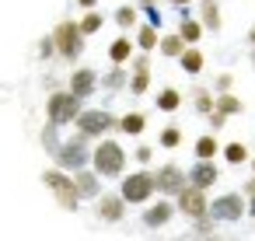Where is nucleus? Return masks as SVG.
Listing matches in <instances>:
<instances>
[{"label":"nucleus","instance_id":"1","mask_svg":"<svg viewBox=\"0 0 255 241\" xmlns=\"http://www.w3.org/2000/svg\"><path fill=\"white\" fill-rule=\"evenodd\" d=\"M91 168L98 178H119L126 171V150L116 140H98L91 150Z\"/></svg>","mask_w":255,"mask_h":241},{"label":"nucleus","instance_id":"2","mask_svg":"<svg viewBox=\"0 0 255 241\" xmlns=\"http://www.w3.org/2000/svg\"><path fill=\"white\" fill-rule=\"evenodd\" d=\"M53 42H56V56L63 63H77L81 53H84V35H81V28H77L74 18H63L53 28Z\"/></svg>","mask_w":255,"mask_h":241},{"label":"nucleus","instance_id":"3","mask_svg":"<svg viewBox=\"0 0 255 241\" xmlns=\"http://www.w3.org/2000/svg\"><path fill=\"white\" fill-rule=\"evenodd\" d=\"M81 112H84V109H81V98H74L70 91H53V95L46 98V119H49L53 126H67V122H74Z\"/></svg>","mask_w":255,"mask_h":241},{"label":"nucleus","instance_id":"4","mask_svg":"<svg viewBox=\"0 0 255 241\" xmlns=\"http://www.w3.org/2000/svg\"><path fill=\"white\" fill-rule=\"evenodd\" d=\"M74 126H77V133L81 136H88V140H102L109 129H119V119L112 116V112H105V109H84L77 119H74Z\"/></svg>","mask_w":255,"mask_h":241},{"label":"nucleus","instance_id":"5","mask_svg":"<svg viewBox=\"0 0 255 241\" xmlns=\"http://www.w3.org/2000/svg\"><path fill=\"white\" fill-rule=\"evenodd\" d=\"M42 182L53 189V196H56V203H60L63 210H77L81 196H77V185H74V178H70L63 168H53V171H46V175H42Z\"/></svg>","mask_w":255,"mask_h":241},{"label":"nucleus","instance_id":"6","mask_svg":"<svg viewBox=\"0 0 255 241\" xmlns=\"http://www.w3.org/2000/svg\"><path fill=\"white\" fill-rule=\"evenodd\" d=\"M84 140H88V136L77 133L74 140H67V143L56 147L53 157H56V164H60L63 171H84V164L91 161V150H84Z\"/></svg>","mask_w":255,"mask_h":241},{"label":"nucleus","instance_id":"7","mask_svg":"<svg viewBox=\"0 0 255 241\" xmlns=\"http://www.w3.org/2000/svg\"><path fill=\"white\" fill-rule=\"evenodd\" d=\"M157 192V182H154V171H133L129 178H123V203H147L150 196Z\"/></svg>","mask_w":255,"mask_h":241},{"label":"nucleus","instance_id":"8","mask_svg":"<svg viewBox=\"0 0 255 241\" xmlns=\"http://www.w3.org/2000/svg\"><path fill=\"white\" fill-rule=\"evenodd\" d=\"M175 210H182L185 217L192 220H206L210 217V203H206V189H196V185H185L178 196H175Z\"/></svg>","mask_w":255,"mask_h":241},{"label":"nucleus","instance_id":"9","mask_svg":"<svg viewBox=\"0 0 255 241\" xmlns=\"http://www.w3.org/2000/svg\"><path fill=\"white\" fill-rule=\"evenodd\" d=\"M67 91L74 95V98H91L95 91H98V70H91V67H74L70 70V81H67Z\"/></svg>","mask_w":255,"mask_h":241},{"label":"nucleus","instance_id":"10","mask_svg":"<svg viewBox=\"0 0 255 241\" xmlns=\"http://www.w3.org/2000/svg\"><path fill=\"white\" fill-rule=\"evenodd\" d=\"M154 182H157V192H164V196H178V192L189 185V175H185L178 164H161L157 175H154Z\"/></svg>","mask_w":255,"mask_h":241},{"label":"nucleus","instance_id":"11","mask_svg":"<svg viewBox=\"0 0 255 241\" xmlns=\"http://www.w3.org/2000/svg\"><path fill=\"white\" fill-rule=\"evenodd\" d=\"M241 213H245V199L238 192H227V196H220V199L210 203V217L213 220H238Z\"/></svg>","mask_w":255,"mask_h":241},{"label":"nucleus","instance_id":"12","mask_svg":"<svg viewBox=\"0 0 255 241\" xmlns=\"http://www.w3.org/2000/svg\"><path fill=\"white\" fill-rule=\"evenodd\" d=\"M217 178H220V171H217L213 161H196L189 168V185H196V189H210Z\"/></svg>","mask_w":255,"mask_h":241},{"label":"nucleus","instance_id":"13","mask_svg":"<svg viewBox=\"0 0 255 241\" xmlns=\"http://www.w3.org/2000/svg\"><path fill=\"white\" fill-rule=\"evenodd\" d=\"M203 25H199V18H192L189 14V7H182V21H178V35H182V42L185 46H196L199 39H203Z\"/></svg>","mask_w":255,"mask_h":241},{"label":"nucleus","instance_id":"14","mask_svg":"<svg viewBox=\"0 0 255 241\" xmlns=\"http://www.w3.org/2000/svg\"><path fill=\"white\" fill-rule=\"evenodd\" d=\"M133 49H136V42H133L129 35L112 39V46H109V60H112V67H126V63L133 60Z\"/></svg>","mask_w":255,"mask_h":241},{"label":"nucleus","instance_id":"15","mask_svg":"<svg viewBox=\"0 0 255 241\" xmlns=\"http://www.w3.org/2000/svg\"><path fill=\"white\" fill-rule=\"evenodd\" d=\"M123 213H126L123 196H102V199H98V217H102V220L116 224V220H123Z\"/></svg>","mask_w":255,"mask_h":241},{"label":"nucleus","instance_id":"16","mask_svg":"<svg viewBox=\"0 0 255 241\" xmlns=\"http://www.w3.org/2000/svg\"><path fill=\"white\" fill-rule=\"evenodd\" d=\"M171 213H175V203H168V199H157V206H147V213H143V224H147V227H164V224L171 220Z\"/></svg>","mask_w":255,"mask_h":241},{"label":"nucleus","instance_id":"17","mask_svg":"<svg viewBox=\"0 0 255 241\" xmlns=\"http://www.w3.org/2000/svg\"><path fill=\"white\" fill-rule=\"evenodd\" d=\"M178 67H182L185 74H192V77H196V74L206 67V56H203V49H199V46H185V53L178 56Z\"/></svg>","mask_w":255,"mask_h":241},{"label":"nucleus","instance_id":"18","mask_svg":"<svg viewBox=\"0 0 255 241\" xmlns=\"http://www.w3.org/2000/svg\"><path fill=\"white\" fill-rule=\"evenodd\" d=\"M133 42H136V49H140V53H154V49H157V42H161V35H157V28L147 21V25H140V28H136V39H133Z\"/></svg>","mask_w":255,"mask_h":241},{"label":"nucleus","instance_id":"19","mask_svg":"<svg viewBox=\"0 0 255 241\" xmlns=\"http://www.w3.org/2000/svg\"><path fill=\"white\" fill-rule=\"evenodd\" d=\"M157 53L161 56H168V60H178L182 53H185V42H182V35L175 32V35H161V42H157Z\"/></svg>","mask_w":255,"mask_h":241},{"label":"nucleus","instance_id":"20","mask_svg":"<svg viewBox=\"0 0 255 241\" xmlns=\"http://www.w3.org/2000/svg\"><path fill=\"white\" fill-rule=\"evenodd\" d=\"M119 129H123L126 136H140V133L147 129V116H143V112H126V116L119 119Z\"/></svg>","mask_w":255,"mask_h":241},{"label":"nucleus","instance_id":"21","mask_svg":"<svg viewBox=\"0 0 255 241\" xmlns=\"http://www.w3.org/2000/svg\"><path fill=\"white\" fill-rule=\"evenodd\" d=\"M102 25H105V18H102V11L95 7V11H84V18L77 21V28H81V35L88 39V35H98L102 32Z\"/></svg>","mask_w":255,"mask_h":241},{"label":"nucleus","instance_id":"22","mask_svg":"<svg viewBox=\"0 0 255 241\" xmlns=\"http://www.w3.org/2000/svg\"><path fill=\"white\" fill-rule=\"evenodd\" d=\"M98 84H102V88H109V91H123V88H129L126 67H112L105 77H98Z\"/></svg>","mask_w":255,"mask_h":241},{"label":"nucleus","instance_id":"23","mask_svg":"<svg viewBox=\"0 0 255 241\" xmlns=\"http://www.w3.org/2000/svg\"><path fill=\"white\" fill-rule=\"evenodd\" d=\"M154 102H157V112H168V116L182 109V95H178L175 88H164V91H157V98H154Z\"/></svg>","mask_w":255,"mask_h":241},{"label":"nucleus","instance_id":"24","mask_svg":"<svg viewBox=\"0 0 255 241\" xmlns=\"http://www.w3.org/2000/svg\"><path fill=\"white\" fill-rule=\"evenodd\" d=\"M213 109H217V112H224V116L231 119V116H241V112H245V102H241L238 95H231V91H227V95H217V105H213Z\"/></svg>","mask_w":255,"mask_h":241},{"label":"nucleus","instance_id":"25","mask_svg":"<svg viewBox=\"0 0 255 241\" xmlns=\"http://www.w3.org/2000/svg\"><path fill=\"white\" fill-rule=\"evenodd\" d=\"M217 154H220V143H217L213 133H206V136L196 140V161H213Z\"/></svg>","mask_w":255,"mask_h":241},{"label":"nucleus","instance_id":"26","mask_svg":"<svg viewBox=\"0 0 255 241\" xmlns=\"http://www.w3.org/2000/svg\"><path fill=\"white\" fill-rule=\"evenodd\" d=\"M77 196H98V175L95 171H74Z\"/></svg>","mask_w":255,"mask_h":241},{"label":"nucleus","instance_id":"27","mask_svg":"<svg viewBox=\"0 0 255 241\" xmlns=\"http://www.w3.org/2000/svg\"><path fill=\"white\" fill-rule=\"evenodd\" d=\"M192 105H196V112H199V116H210V112H213V105H217V91L196 88V91H192Z\"/></svg>","mask_w":255,"mask_h":241},{"label":"nucleus","instance_id":"28","mask_svg":"<svg viewBox=\"0 0 255 241\" xmlns=\"http://www.w3.org/2000/svg\"><path fill=\"white\" fill-rule=\"evenodd\" d=\"M199 25L210 28V32H220V7H217V0L199 7Z\"/></svg>","mask_w":255,"mask_h":241},{"label":"nucleus","instance_id":"29","mask_svg":"<svg viewBox=\"0 0 255 241\" xmlns=\"http://www.w3.org/2000/svg\"><path fill=\"white\" fill-rule=\"evenodd\" d=\"M133 98H140V95H147L150 91V70H133V77H129V88H126Z\"/></svg>","mask_w":255,"mask_h":241},{"label":"nucleus","instance_id":"30","mask_svg":"<svg viewBox=\"0 0 255 241\" xmlns=\"http://www.w3.org/2000/svg\"><path fill=\"white\" fill-rule=\"evenodd\" d=\"M220 154H224V161H227V164H245V161H248V147H245L241 140H234V143L220 147Z\"/></svg>","mask_w":255,"mask_h":241},{"label":"nucleus","instance_id":"31","mask_svg":"<svg viewBox=\"0 0 255 241\" xmlns=\"http://www.w3.org/2000/svg\"><path fill=\"white\" fill-rule=\"evenodd\" d=\"M116 25H119L123 32H129V28H136V7H129V4H123V7H116Z\"/></svg>","mask_w":255,"mask_h":241},{"label":"nucleus","instance_id":"32","mask_svg":"<svg viewBox=\"0 0 255 241\" xmlns=\"http://www.w3.org/2000/svg\"><path fill=\"white\" fill-rule=\"evenodd\" d=\"M157 143H161L164 150H175V147L182 143V129H178V126H164L161 136H157Z\"/></svg>","mask_w":255,"mask_h":241},{"label":"nucleus","instance_id":"33","mask_svg":"<svg viewBox=\"0 0 255 241\" xmlns=\"http://www.w3.org/2000/svg\"><path fill=\"white\" fill-rule=\"evenodd\" d=\"M56 129H60V126H53V122H46V129H42V147H46L49 154H56V147H60V140H56Z\"/></svg>","mask_w":255,"mask_h":241},{"label":"nucleus","instance_id":"34","mask_svg":"<svg viewBox=\"0 0 255 241\" xmlns=\"http://www.w3.org/2000/svg\"><path fill=\"white\" fill-rule=\"evenodd\" d=\"M39 56H42V60H49V56H56V42H53V35H46V39H39Z\"/></svg>","mask_w":255,"mask_h":241},{"label":"nucleus","instance_id":"35","mask_svg":"<svg viewBox=\"0 0 255 241\" xmlns=\"http://www.w3.org/2000/svg\"><path fill=\"white\" fill-rule=\"evenodd\" d=\"M129 70H150V56H147V53H133Z\"/></svg>","mask_w":255,"mask_h":241},{"label":"nucleus","instance_id":"36","mask_svg":"<svg viewBox=\"0 0 255 241\" xmlns=\"http://www.w3.org/2000/svg\"><path fill=\"white\" fill-rule=\"evenodd\" d=\"M133 157H136L140 164H150V161H154V147H147V143H140V147L133 150Z\"/></svg>","mask_w":255,"mask_h":241},{"label":"nucleus","instance_id":"37","mask_svg":"<svg viewBox=\"0 0 255 241\" xmlns=\"http://www.w3.org/2000/svg\"><path fill=\"white\" fill-rule=\"evenodd\" d=\"M231 88H234V77H231V74H220V77H217V95H227Z\"/></svg>","mask_w":255,"mask_h":241},{"label":"nucleus","instance_id":"38","mask_svg":"<svg viewBox=\"0 0 255 241\" xmlns=\"http://www.w3.org/2000/svg\"><path fill=\"white\" fill-rule=\"evenodd\" d=\"M206 119H210V126H213V133H217V129H224V126H227V116H224V112H217V109H213V112H210V116H206Z\"/></svg>","mask_w":255,"mask_h":241},{"label":"nucleus","instance_id":"39","mask_svg":"<svg viewBox=\"0 0 255 241\" xmlns=\"http://www.w3.org/2000/svg\"><path fill=\"white\" fill-rule=\"evenodd\" d=\"M98 4H102V0H77V7H81V11H95Z\"/></svg>","mask_w":255,"mask_h":241},{"label":"nucleus","instance_id":"40","mask_svg":"<svg viewBox=\"0 0 255 241\" xmlns=\"http://www.w3.org/2000/svg\"><path fill=\"white\" fill-rule=\"evenodd\" d=\"M136 7H143V11H150V7H157V0H136Z\"/></svg>","mask_w":255,"mask_h":241},{"label":"nucleus","instance_id":"41","mask_svg":"<svg viewBox=\"0 0 255 241\" xmlns=\"http://www.w3.org/2000/svg\"><path fill=\"white\" fill-rule=\"evenodd\" d=\"M168 4H175V7L182 11V7H189V4H192V0H168Z\"/></svg>","mask_w":255,"mask_h":241},{"label":"nucleus","instance_id":"42","mask_svg":"<svg viewBox=\"0 0 255 241\" xmlns=\"http://www.w3.org/2000/svg\"><path fill=\"white\" fill-rule=\"evenodd\" d=\"M248 46H252V49H255V25H252V28H248Z\"/></svg>","mask_w":255,"mask_h":241},{"label":"nucleus","instance_id":"43","mask_svg":"<svg viewBox=\"0 0 255 241\" xmlns=\"http://www.w3.org/2000/svg\"><path fill=\"white\" fill-rule=\"evenodd\" d=\"M245 192H248V196H255V178H252V182L245 185Z\"/></svg>","mask_w":255,"mask_h":241},{"label":"nucleus","instance_id":"44","mask_svg":"<svg viewBox=\"0 0 255 241\" xmlns=\"http://www.w3.org/2000/svg\"><path fill=\"white\" fill-rule=\"evenodd\" d=\"M248 199H252V203H248V213L255 217V196H248Z\"/></svg>","mask_w":255,"mask_h":241},{"label":"nucleus","instance_id":"45","mask_svg":"<svg viewBox=\"0 0 255 241\" xmlns=\"http://www.w3.org/2000/svg\"><path fill=\"white\" fill-rule=\"evenodd\" d=\"M248 63H252V67H255V49H252V56H248Z\"/></svg>","mask_w":255,"mask_h":241},{"label":"nucleus","instance_id":"46","mask_svg":"<svg viewBox=\"0 0 255 241\" xmlns=\"http://www.w3.org/2000/svg\"><path fill=\"white\" fill-rule=\"evenodd\" d=\"M252 175H255V157H252Z\"/></svg>","mask_w":255,"mask_h":241},{"label":"nucleus","instance_id":"47","mask_svg":"<svg viewBox=\"0 0 255 241\" xmlns=\"http://www.w3.org/2000/svg\"><path fill=\"white\" fill-rule=\"evenodd\" d=\"M199 4H213V0H199Z\"/></svg>","mask_w":255,"mask_h":241}]
</instances>
